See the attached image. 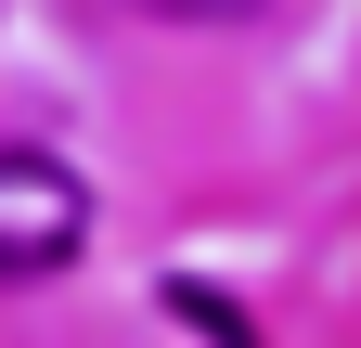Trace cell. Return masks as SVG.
<instances>
[{
    "label": "cell",
    "mask_w": 361,
    "mask_h": 348,
    "mask_svg": "<svg viewBox=\"0 0 361 348\" xmlns=\"http://www.w3.org/2000/svg\"><path fill=\"white\" fill-rule=\"evenodd\" d=\"M129 13H168V26H219V13H258V0H129Z\"/></svg>",
    "instance_id": "obj_3"
},
{
    "label": "cell",
    "mask_w": 361,
    "mask_h": 348,
    "mask_svg": "<svg viewBox=\"0 0 361 348\" xmlns=\"http://www.w3.org/2000/svg\"><path fill=\"white\" fill-rule=\"evenodd\" d=\"M168 310H180V323H207L219 348H258V335H245V310H233V297H207V284H168Z\"/></svg>",
    "instance_id": "obj_2"
},
{
    "label": "cell",
    "mask_w": 361,
    "mask_h": 348,
    "mask_svg": "<svg viewBox=\"0 0 361 348\" xmlns=\"http://www.w3.org/2000/svg\"><path fill=\"white\" fill-rule=\"evenodd\" d=\"M90 245V181L65 155H0V284H39V271H65V258Z\"/></svg>",
    "instance_id": "obj_1"
}]
</instances>
